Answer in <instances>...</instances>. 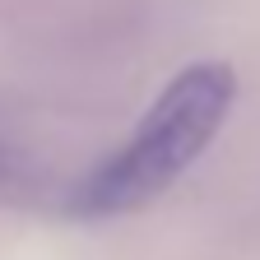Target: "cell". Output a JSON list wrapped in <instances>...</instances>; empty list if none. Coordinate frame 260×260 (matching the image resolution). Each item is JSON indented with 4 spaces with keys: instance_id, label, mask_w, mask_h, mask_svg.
<instances>
[{
    "instance_id": "1",
    "label": "cell",
    "mask_w": 260,
    "mask_h": 260,
    "mask_svg": "<svg viewBox=\"0 0 260 260\" xmlns=\"http://www.w3.org/2000/svg\"><path fill=\"white\" fill-rule=\"evenodd\" d=\"M237 103V70L228 60H195L177 70L149 103L130 140L112 149L98 168L70 190V209L84 223L121 218L168 195L205 158Z\"/></svg>"
}]
</instances>
